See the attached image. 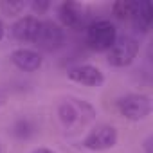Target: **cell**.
Segmentation results:
<instances>
[{
  "mask_svg": "<svg viewBox=\"0 0 153 153\" xmlns=\"http://www.w3.org/2000/svg\"><path fill=\"white\" fill-rule=\"evenodd\" d=\"M151 97L148 94H126L117 99V112L133 123L144 121L151 114Z\"/></svg>",
  "mask_w": 153,
  "mask_h": 153,
  "instance_id": "277c9868",
  "label": "cell"
},
{
  "mask_svg": "<svg viewBox=\"0 0 153 153\" xmlns=\"http://www.w3.org/2000/svg\"><path fill=\"white\" fill-rule=\"evenodd\" d=\"M31 153H56V151H52L51 148H36V149H33Z\"/></svg>",
  "mask_w": 153,
  "mask_h": 153,
  "instance_id": "2e32d148",
  "label": "cell"
},
{
  "mask_svg": "<svg viewBox=\"0 0 153 153\" xmlns=\"http://www.w3.org/2000/svg\"><path fill=\"white\" fill-rule=\"evenodd\" d=\"M25 7H27V4L22 2V0H2L0 2V11L7 16H18V15H22V11Z\"/></svg>",
  "mask_w": 153,
  "mask_h": 153,
  "instance_id": "5bb4252c",
  "label": "cell"
},
{
  "mask_svg": "<svg viewBox=\"0 0 153 153\" xmlns=\"http://www.w3.org/2000/svg\"><path fill=\"white\" fill-rule=\"evenodd\" d=\"M65 42V31L59 24L52 22V20H42L40 25V34L34 45H38L42 51L47 52H54L58 51Z\"/></svg>",
  "mask_w": 153,
  "mask_h": 153,
  "instance_id": "52a82bcc",
  "label": "cell"
},
{
  "mask_svg": "<svg viewBox=\"0 0 153 153\" xmlns=\"http://www.w3.org/2000/svg\"><path fill=\"white\" fill-rule=\"evenodd\" d=\"M11 63L24 70V72H36L42 65H43V58L40 52L33 51V49H25V47H20V49H15L11 52Z\"/></svg>",
  "mask_w": 153,
  "mask_h": 153,
  "instance_id": "30bf717a",
  "label": "cell"
},
{
  "mask_svg": "<svg viewBox=\"0 0 153 153\" xmlns=\"http://www.w3.org/2000/svg\"><path fill=\"white\" fill-rule=\"evenodd\" d=\"M96 115V108L83 99L68 97L59 103L58 106V119L61 126L68 131H76L79 128H85Z\"/></svg>",
  "mask_w": 153,
  "mask_h": 153,
  "instance_id": "6da1fadb",
  "label": "cell"
},
{
  "mask_svg": "<svg viewBox=\"0 0 153 153\" xmlns=\"http://www.w3.org/2000/svg\"><path fill=\"white\" fill-rule=\"evenodd\" d=\"M0 153H2V144H0Z\"/></svg>",
  "mask_w": 153,
  "mask_h": 153,
  "instance_id": "d6986e66",
  "label": "cell"
},
{
  "mask_svg": "<svg viewBox=\"0 0 153 153\" xmlns=\"http://www.w3.org/2000/svg\"><path fill=\"white\" fill-rule=\"evenodd\" d=\"M67 78L83 87H101L105 83V74L94 65H76L67 72Z\"/></svg>",
  "mask_w": 153,
  "mask_h": 153,
  "instance_id": "ba28073f",
  "label": "cell"
},
{
  "mask_svg": "<svg viewBox=\"0 0 153 153\" xmlns=\"http://www.w3.org/2000/svg\"><path fill=\"white\" fill-rule=\"evenodd\" d=\"M119 140V133L110 124H101L94 130H90L85 139L81 140V146L90 151H106L112 149Z\"/></svg>",
  "mask_w": 153,
  "mask_h": 153,
  "instance_id": "5b68a950",
  "label": "cell"
},
{
  "mask_svg": "<svg viewBox=\"0 0 153 153\" xmlns=\"http://www.w3.org/2000/svg\"><path fill=\"white\" fill-rule=\"evenodd\" d=\"M4 36H6V25H4L2 18H0V42L4 40Z\"/></svg>",
  "mask_w": 153,
  "mask_h": 153,
  "instance_id": "e0dca14e",
  "label": "cell"
},
{
  "mask_svg": "<svg viewBox=\"0 0 153 153\" xmlns=\"http://www.w3.org/2000/svg\"><path fill=\"white\" fill-rule=\"evenodd\" d=\"M149 146H151V139H146V142H144V148H146V153H151V149H149Z\"/></svg>",
  "mask_w": 153,
  "mask_h": 153,
  "instance_id": "ac0fdd59",
  "label": "cell"
},
{
  "mask_svg": "<svg viewBox=\"0 0 153 153\" xmlns=\"http://www.w3.org/2000/svg\"><path fill=\"white\" fill-rule=\"evenodd\" d=\"M40 25H42V20H38L36 16H31V15L20 16L13 24L11 34L20 43H36L40 34Z\"/></svg>",
  "mask_w": 153,
  "mask_h": 153,
  "instance_id": "9c48e42d",
  "label": "cell"
},
{
  "mask_svg": "<svg viewBox=\"0 0 153 153\" xmlns=\"http://www.w3.org/2000/svg\"><path fill=\"white\" fill-rule=\"evenodd\" d=\"M137 31L140 33H148L151 24H153V6L148 0H142V2H137V7H135V15L133 18L130 20Z\"/></svg>",
  "mask_w": 153,
  "mask_h": 153,
  "instance_id": "8fae6325",
  "label": "cell"
},
{
  "mask_svg": "<svg viewBox=\"0 0 153 153\" xmlns=\"http://www.w3.org/2000/svg\"><path fill=\"white\" fill-rule=\"evenodd\" d=\"M139 42L128 34L124 36H117L114 45L106 51V61L108 65L112 67H117V68H123V67H128L135 61L137 54H139Z\"/></svg>",
  "mask_w": 153,
  "mask_h": 153,
  "instance_id": "3957f363",
  "label": "cell"
},
{
  "mask_svg": "<svg viewBox=\"0 0 153 153\" xmlns=\"http://www.w3.org/2000/svg\"><path fill=\"white\" fill-rule=\"evenodd\" d=\"M13 135L18 139V140H27L31 137L36 135L38 131V126H36V121L31 119V117H20L13 123V128H11Z\"/></svg>",
  "mask_w": 153,
  "mask_h": 153,
  "instance_id": "7c38bea8",
  "label": "cell"
},
{
  "mask_svg": "<svg viewBox=\"0 0 153 153\" xmlns=\"http://www.w3.org/2000/svg\"><path fill=\"white\" fill-rule=\"evenodd\" d=\"M58 18L61 22V27L74 29V31H81V29L87 27L88 11L85 9L83 4L67 0V2L59 4V7H58Z\"/></svg>",
  "mask_w": 153,
  "mask_h": 153,
  "instance_id": "8992f818",
  "label": "cell"
},
{
  "mask_svg": "<svg viewBox=\"0 0 153 153\" xmlns=\"http://www.w3.org/2000/svg\"><path fill=\"white\" fill-rule=\"evenodd\" d=\"M135 7L137 2H128V0H119V2L112 4V13L119 18V20H131L135 15Z\"/></svg>",
  "mask_w": 153,
  "mask_h": 153,
  "instance_id": "4fadbf2b",
  "label": "cell"
},
{
  "mask_svg": "<svg viewBox=\"0 0 153 153\" xmlns=\"http://www.w3.org/2000/svg\"><path fill=\"white\" fill-rule=\"evenodd\" d=\"M29 7L33 9V13H34V15H42V13L49 11L51 2H47V0H33V2L29 4Z\"/></svg>",
  "mask_w": 153,
  "mask_h": 153,
  "instance_id": "9a60e30c",
  "label": "cell"
},
{
  "mask_svg": "<svg viewBox=\"0 0 153 153\" xmlns=\"http://www.w3.org/2000/svg\"><path fill=\"white\" fill-rule=\"evenodd\" d=\"M117 38V29L110 20H96L87 25L85 42L96 52H106Z\"/></svg>",
  "mask_w": 153,
  "mask_h": 153,
  "instance_id": "7a4b0ae2",
  "label": "cell"
}]
</instances>
